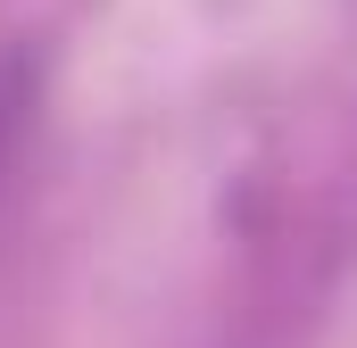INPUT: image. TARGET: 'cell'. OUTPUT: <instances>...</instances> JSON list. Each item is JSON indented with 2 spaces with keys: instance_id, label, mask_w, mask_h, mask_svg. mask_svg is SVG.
Wrapping results in <instances>:
<instances>
[{
  "instance_id": "cell-1",
  "label": "cell",
  "mask_w": 357,
  "mask_h": 348,
  "mask_svg": "<svg viewBox=\"0 0 357 348\" xmlns=\"http://www.w3.org/2000/svg\"><path fill=\"white\" fill-rule=\"evenodd\" d=\"M33 125H42V50L8 42V50H0V191H8L17 158H25Z\"/></svg>"
}]
</instances>
